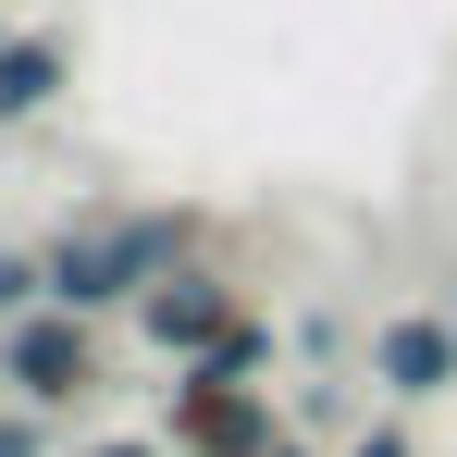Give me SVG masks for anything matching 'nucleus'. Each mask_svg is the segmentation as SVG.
<instances>
[{
    "mask_svg": "<svg viewBox=\"0 0 457 457\" xmlns=\"http://www.w3.org/2000/svg\"><path fill=\"white\" fill-rule=\"evenodd\" d=\"M186 247H198L186 211H112V223H75V235L37 247V260H50V309H75V321L137 309L161 272H186Z\"/></svg>",
    "mask_w": 457,
    "mask_h": 457,
    "instance_id": "f257e3e1",
    "label": "nucleus"
},
{
    "mask_svg": "<svg viewBox=\"0 0 457 457\" xmlns=\"http://www.w3.org/2000/svg\"><path fill=\"white\" fill-rule=\"evenodd\" d=\"M0 383H12V408H87L99 395V321H75V309H25L12 334H0Z\"/></svg>",
    "mask_w": 457,
    "mask_h": 457,
    "instance_id": "f03ea898",
    "label": "nucleus"
},
{
    "mask_svg": "<svg viewBox=\"0 0 457 457\" xmlns=\"http://www.w3.org/2000/svg\"><path fill=\"white\" fill-rule=\"evenodd\" d=\"M161 445L173 457H272L285 420L260 383H223V371H173V408H161Z\"/></svg>",
    "mask_w": 457,
    "mask_h": 457,
    "instance_id": "7ed1b4c3",
    "label": "nucleus"
},
{
    "mask_svg": "<svg viewBox=\"0 0 457 457\" xmlns=\"http://www.w3.org/2000/svg\"><path fill=\"white\" fill-rule=\"evenodd\" d=\"M235 321H247V309H235V285H223V272H198V260H186V272H161L149 297H137V334H149L173 371H198Z\"/></svg>",
    "mask_w": 457,
    "mask_h": 457,
    "instance_id": "20e7f679",
    "label": "nucleus"
},
{
    "mask_svg": "<svg viewBox=\"0 0 457 457\" xmlns=\"http://www.w3.org/2000/svg\"><path fill=\"white\" fill-rule=\"evenodd\" d=\"M371 383L395 395V408L457 395V321H445V309H395V321L371 334Z\"/></svg>",
    "mask_w": 457,
    "mask_h": 457,
    "instance_id": "39448f33",
    "label": "nucleus"
},
{
    "mask_svg": "<svg viewBox=\"0 0 457 457\" xmlns=\"http://www.w3.org/2000/svg\"><path fill=\"white\" fill-rule=\"evenodd\" d=\"M62 87H75V50H62L50 25H12V50H0V137H12V124H37Z\"/></svg>",
    "mask_w": 457,
    "mask_h": 457,
    "instance_id": "423d86ee",
    "label": "nucleus"
},
{
    "mask_svg": "<svg viewBox=\"0 0 457 457\" xmlns=\"http://www.w3.org/2000/svg\"><path fill=\"white\" fill-rule=\"evenodd\" d=\"M25 309H50V260H37V247H0V334H12Z\"/></svg>",
    "mask_w": 457,
    "mask_h": 457,
    "instance_id": "0eeeda50",
    "label": "nucleus"
},
{
    "mask_svg": "<svg viewBox=\"0 0 457 457\" xmlns=\"http://www.w3.org/2000/svg\"><path fill=\"white\" fill-rule=\"evenodd\" d=\"M198 371H223V383H260V371H272V321H235V334L211 346V359H198Z\"/></svg>",
    "mask_w": 457,
    "mask_h": 457,
    "instance_id": "6e6552de",
    "label": "nucleus"
},
{
    "mask_svg": "<svg viewBox=\"0 0 457 457\" xmlns=\"http://www.w3.org/2000/svg\"><path fill=\"white\" fill-rule=\"evenodd\" d=\"M0 457H50V408H0Z\"/></svg>",
    "mask_w": 457,
    "mask_h": 457,
    "instance_id": "1a4fd4ad",
    "label": "nucleus"
},
{
    "mask_svg": "<svg viewBox=\"0 0 457 457\" xmlns=\"http://www.w3.org/2000/svg\"><path fill=\"white\" fill-rule=\"evenodd\" d=\"M346 457H420V445H408V420H359V433H346Z\"/></svg>",
    "mask_w": 457,
    "mask_h": 457,
    "instance_id": "9d476101",
    "label": "nucleus"
},
{
    "mask_svg": "<svg viewBox=\"0 0 457 457\" xmlns=\"http://www.w3.org/2000/svg\"><path fill=\"white\" fill-rule=\"evenodd\" d=\"M272 457H321V445H309V433H285V445H272Z\"/></svg>",
    "mask_w": 457,
    "mask_h": 457,
    "instance_id": "9b49d317",
    "label": "nucleus"
},
{
    "mask_svg": "<svg viewBox=\"0 0 457 457\" xmlns=\"http://www.w3.org/2000/svg\"><path fill=\"white\" fill-rule=\"evenodd\" d=\"M99 457H173V445H99Z\"/></svg>",
    "mask_w": 457,
    "mask_h": 457,
    "instance_id": "f8f14e48",
    "label": "nucleus"
},
{
    "mask_svg": "<svg viewBox=\"0 0 457 457\" xmlns=\"http://www.w3.org/2000/svg\"><path fill=\"white\" fill-rule=\"evenodd\" d=\"M0 50H12V25H0Z\"/></svg>",
    "mask_w": 457,
    "mask_h": 457,
    "instance_id": "ddd939ff",
    "label": "nucleus"
},
{
    "mask_svg": "<svg viewBox=\"0 0 457 457\" xmlns=\"http://www.w3.org/2000/svg\"><path fill=\"white\" fill-rule=\"evenodd\" d=\"M445 321H457V309H445Z\"/></svg>",
    "mask_w": 457,
    "mask_h": 457,
    "instance_id": "4468645a",
    "label": "nucleus"
}]
</instances>
